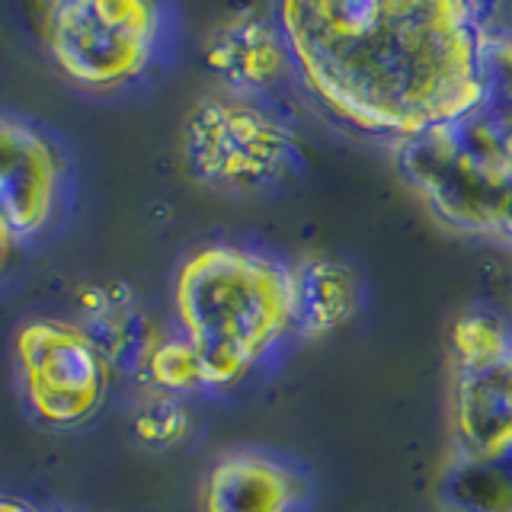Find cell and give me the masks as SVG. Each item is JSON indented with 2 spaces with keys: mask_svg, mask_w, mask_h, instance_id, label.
I'll list each match as a JSON object with an SVG mask.
<instances>
[{
  "mask_svg": "<svg viewBox=\"0 0 512 512\" xmlns=\"http://www.w3.org/2000/svg\"><path fill=\"white\" fill-rule=\"evenodd\" d=\"M295 74L336 122L413 141L490 100L487 32L452 0H288L276 10Z\"/></svg>",
  "mask_w": 512,
  "mask_h": 512,
  "instance_id": "6da1fadb",
  "label": "cell"
},
{
  "mask_svg": "<svg viewBox=\"0 0 512 512\" xmlns=\"http://www.w3.org/2000/svg\"><path fill=\"white\" fill-rule=\"evenodd\" d=\"M176 314L205 384L221 388L244 378L292 327V279L269 256L205 247L180 269Z\"/></svg>",
  "mask_w": 512,
  "mask_h": 512,
  "instance_id": "7a4b0ae2",
  "label": "cell"
},
{
  "mask_svg": "<svg viewBox=\"0 0 512 512\" xmlns=\"http://www.w3.org/2000/svg\"><path fill=\"white\" fill-rule=\"evenodd\" d=\"M400 167L445 224L512 240V164L474 119L400 141Z\"/></svg>",
  "mask_w": 512,
  "mask_h": 512,
  "instance_id": "3957f363",
  "label": "cell"
},
{
  "mask_svg": "<svg viewBox=\"0 0 512 512\" xmlns=\"http://www.w3.org/2000/svg\"><path fill=\"white\" fill-rule=\"evenodd\" d=\"M186 154L205 183L260 189L282 180L295 160L292 132L237 93L199 100L186 119Z\"/></svg>",
  "mask_w": 512,
  "mask_h": 512,
  "instance_id": "277c9868",
  "label": "cell"
},
{
  "mask_svg": "<svg viewBox=\"0 0 512 512\" xmlns=\"http://www.w3.org/2000/svg\"><path fill=\"white\" fill-rule=\"evenodd\" d=\"M160 32V13L132 0H90L52 10V52L84 87H119L144 71Z\"/></svg>",
  "mask_w": 512,
  "mask_h": 512,
  "instance_id": "5b68a950",
  "label": "cell"
},
{
  "mask_svg": "<svg viewBox=\"0 0 512 512\" xmlns=\"http://www.w3.org/2000/svg\"><path fill=\"white\" fill-rule=\"evenodd\" d=\"M16 352L29 404L48 423H77L100 407L106 365L84 333L61 324H29L16 340Z\"/></svg>",
  "mask_w": 512,
  "mask_h": 512,
  "instance_id": "8992f818",
  "label": "cell"
},
{
  "mask_svg": "<svg viewBox=\"0 0 512 512\" xmlns=\"http://www.w3.org/2000/svg\"><path fill=\"white\" fill-rule=\"evenodd\" d=\"M458 461L496 464L512 474V343L455 375Z\"/></svg>",
  "mask_w": 512,
  "mask_h": 512,
  "instance_id": "52a82bcc",
  "label": "cell"
},
{
  "mask_svg": "<svg viewBox=\"0 0 512 512\" xmlns=\"http://www.w3.org/2000/svg\"><path fill=\"white\" fill-rule=\"evenodd\" d=\"M205 61L231 93L266 90L292 68L279 20L263 10H240L205 42Z\"/></svg>",
  "mask_w": 512,
  "mask_h": 512,
  "instance_id": "ba28073f",
  "label": "cell"
},
{
  "mask_svg": "<svg viewBox=\"0 0 512 512\" xmlns=\"http://www.w3.org/2000/svg\"><path fill=\"white\" fill-rule=\"evenodd\" d=\"M298 493L292 468L260 452H231L208 474L205 512H292Z\"/></svg>",
  "mask_w": 512,
  "mask_h": 512,
  "instance_id": "9c48e42d",
  "label": "cell"
},
{
  "mask_svg": "<svg viewBox=\"0 0 512 512\" xmlns=\"http://www.w3.org/2000/svg\"><path fill=\"white\" fill-rule=\"evenodd\" d=\"M288 279H292V327L304 336L340 330L362 304L356 269L330 256H308L288 269Z\"/></svg>",
  "mask_w": 512,
  "mask_h": 512,
  "instance_id": "30bf717a",
  "label": "cell"
},
{
  "mask_svg": "<svg viewBox=\"0 0 512 512\" xmlns=\"http://www.w3.org/2000/svg\"><path fill=\"white\" fill-rule=\"evenodd\" d=\"M148 368L157 384H164V388H180V391H189V388H202L205 378H202V368H199V359L196 352L189 349V343L183 336H173V340H164L148 359Z\"/></svg>",
  "mask_w": 512,
  "mask_h": 512,
  "instance_id": "8fae6325",
  "label": "cell"
},
{
  "mask_svg": "<svg viewBox=\"0 0 512 512\" xmlns=\"http://www.w3.org/2000/svg\"><path fill=\"white\" fill-rule=\"evenodd\" d=\"M474 125L480 128V135L493 144L496 154H500L506 164H512V112L484 106L474 116Z\"/></svg>",
  "mask_w": 512,
  "mask_h": 512,
  "instance_id": "7c38bea8",
  "label": "cell"
},
{
  "mask_svg": "<svg viewBox=\"0 0 512 512\" xmlns=\"http://www.w3.org/2000/svg\"><path fill=\"white\" fill-rule=\"evenodd\" d=\"M487 74H490V100H487V106L512 112V61L487 55Z\"/></svg>",
  "mask_w": 512,
  "mask_h": 512,
  "instance_id": "4fadbf2b",
  "label": "cell"
}]
</instances>
